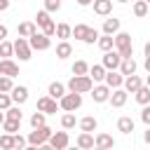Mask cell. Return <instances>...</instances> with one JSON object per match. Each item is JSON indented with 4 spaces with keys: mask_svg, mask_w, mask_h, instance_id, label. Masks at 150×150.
<instances>
[{
    "mask_svg": "<svg viewBox=\"0 0 150 150\" xmlns=\"http://www.w3.org/2000/svg\"><path fill=\"white\" fill-rule=\"evenodd\" d=\"M127 98H129V94L120 87V89H112V91H110V98H108V101H110L112 108H122V105L127 103Z\"/></svg>",
    "mask_w": 150,
    "mask_h": 150,
    "instance_id": "9a60e30c",
    "label": "cell"
},
{
    "mask_svg": "<svg viewBox=\"0 0 150 150\" xmlns=\"http://www.w3.org/2000/svg\"><path fill=\"white\" fill-rule=\"evenodd\" d=\"M105 68L101 66V63H94V66H89V77L94 80V82H103L105 80Z\"/></svg>",
    "mask_w": 150,
    "mask_h": 150,
    "instance_id": "ffe728a7",
    "label": "cell"
},
{
    "mask_svg": "<svg viewBox=\"0 0 150 150\" xmlns=\"http://www.w3.org/2000/svg\"><path fill=\"white\" fill-rule=\"evenodd\" d=\"M14 54L19 56V61H28L33 56V49L28 45V38H16L14 40Z\"/></svg>",
    "mask_w": 150,
    "mask_h": 150,
    "instance_id": "8992f818",
    "label": "cell"
},
{
    "mask_svg": "<svg viewBox=\"0 0 150 150\" xmlns=\"http://www.w3.org/2000/svg\"><path fill=\"white\" fill-rule=\"evenodd\" d=\"M143 66H145V70L150 73V56H145V63H143Z\"/></svg>",
    "mask_w": 150,
    "mask_h": 150,
    "instance_id": "f5cc1de1",
    "label": "cell"
},
{
    "mask_svg": "<svg viewBox=\"0 0 150 150\" xmlns=\"http://www.w3.org/2000/svg\"><path fill=\"white\" fill-rule=\"evenodd\" d=\"M77 127H80V131H87V134H94V131H96V127H98V122H96V117H91V115H87V117H82V120L77 122Z\"/></svg>",
    "mask_w": 150,
    "mask_h": 150,
    "instance_id": "d6986e66",
    "label": "cell"
},
{
    "mask_svg": "<svg viewBox=\"0 0 150 150\" xmlns=\"http://www.w3.org/2000/svg\"><path fill=\"white\" fill-rule=\"evenodd\" d=\"M70 54H73V47H70V42H68V40H61V42L56 45V56H59V59H68Z\"/></svg>",
    "mask_w": 150,
    "mask_h": 150,
    "instance_id": "83f0119b",
    "label": "cell"
},
{
    "mask_svg": "<svg viewBox=\"0 0 150 150\" xmlns=\"http://www.w3.org/2000/svg\"><path fill=\"white\" fill-rule=\"evenodd\" d=\"M141 120H143V124H148V127H150V103H148V105H143V110H141Z\"/></svg>",
    "mask_w": 150,
    "mask_h": 150,
    "instance_id": "bcb514c9",
    "label": "cell"
},
{
    "mask_svg": "<svg viewBox=\"0 0 150 150\" xmlns=\"http://www.w3.org/2000/svg\"><path fill=\"white\" fill-rule=\"evenodd\" d=\"M94 148L112 150V148H115V138H112L110 134H96V136H94Z\"/></svg>",
    "mask_w": 150,
    "mask_h": 150,
    "instance_id": "5bb4252c",
    "label": "cell"
},
{
    "mask_svg": "<svg viewBox=\"0 0 150 150\" xmlns=\"http://www.w3.org/2000/svg\"><path fill=\"white\" fill-rule=\"evenodd\" d=\"M9 9V0H0V12H7Z\"/></svg>",
    "mask_w": 150,
    "mask_h": 150,
    "instance_id": "7dc6e473",
    "label": "cell"
},
{
    "mask_svg": "<svg viewBox=\"0 0 150 150\" xmlns=\"http://www.w3.org/2000/svg\"><path fill=\"white\" fill-rule=\"evenodd\" d=\"M91 7H94V12H96L98 16H108V14L112 12V0H94Z\"/></svg>",
    "mask_w": 150,
    "mask_h": 150,
    "instance_id": "e0dca14e",
    "label": "cell"
},
{
    "mask_svg": "<svg viewBox=\"0 0 150 150\" xmlns=\"http://www.w3.org/2000/svg\"><path fill=\"white\" fill-rule=\"evenodd\" d=\"M38 150H54L49 143H42V145H38Z\"/></svg>",
    "mask_w": 150,
    "mask_h": 150,
    "instance_id": "816d5d0a",
    "label": "cell"
},
{
    "mask_svg": "<svg viewBox=\"0 0 150 150\" xmlns=\"http://www.w3.org/2000/svg\"><path fill=\"white\" fill-rule=\"evenodd\" d=\"M38 110L45 112V115H56L59 101H54L52 96H42V98H38Z\"/></svg>",
    "mask_w": 150,
    "mask_h": 150,
    "instance_id": "9c48e42d",
    "label": "cell"
},
{
    "mask_svg": "<svg viewBox=\"0 0 150 150\" xmlns=\"http://www.w3.org/2000/svg\"><path fill=\"white\" fill-rule=\"evenodd\" d=\"M12 54H14V42L2 40V42H0V56H2V59H9Z\"/></svg>",
    "mask_w": 150,
    "mask_h": 150,
    "instance_id": "74e56055",
    "label": "cell"
},
{
    "mask_svg": "<svg viewBox=\"0 0 150 150\" xmlns=\"http://www.w3.org/2000/svg\"><path fill=\"white\" fill-rule=\"evenodd\" d=\"M120 63H122V56H120L115 49L103 52V61H101V66H103L105 70H117V68H120Z\"/></svg>",
    "mask_w": 150,
    "mask_h": 150,
    "instance_id": "ba28073f",
    "label": "cell"
},
{
    "mask_svg": "<svg viewBox=\"0 0 150 150\" xmlns=\"http://www.w3.org/2000/svg\"><path fill=\"white\" fill-rule=\"evenodd\" d=\"M143 87V80L134 73V75H129V77H124V84H122V89L127 91V94H136L138 89Z\"/></svg>",
    "mask_w": 150,
    "mask_h": 150,
    "instance_id": "4fadbf2b",
    "label": "cell"
},
{
    "mask_svg": "<svg viewBox=\"0 0 150 150\" xmlns=\"http://www.w3.org/2000/svg\"><path fill=\"white\" fill-rule=\"evenodd\" d=\"M77 148H80V150H91V148H94V136L87 134V131H82V134L77 136Z\"/></svg>",
    "mask_w": 150,
    "mask_h": 150,
    "instance_id": "484cf974",
    "label": "cell"
},
{
    "mask_svg": "<svg viewBox=\"0 0 150 150\" xmlns=\"http://www.w3.org/2000/svg\"><path fill=\"white\" fill-rule=\"evenodd\" d=\"M2 122H5V112L0 110V127H2Z\"/></svg>",
    "mask_w": 150,
    "mask_h": 150,
    "instance_id": "9f6ffc18",
    "label": "cell"
},
{
    "mask_svg": "<svg viewBox=\"0 0 150 150\" xmlns=\"http://www.w3.org/2000/svg\"><path fill=\"white\" fill-rule=\"evenodd\" d=\"M26 143H28V141H26L21 134H14V150H23V148H26Z\"/></svg>",
    "mask_w": 150,
    "mask_h": 150,
    "instance_id": "7bdbcfd3",
    "label": "cell"
},
{
    "mask_svg": "<svg viewBox=\"0 0 150 150\" xmlns=\"http://www.w3.org/2000/svg\"><path fill=\"white\" fill-rule=\"evenodd\" d=\"M80 105H82V94H73V91H66V94L59 98V108H61L63 112H75Z\"/></svg>",
    "mask_w": 150,
    "mask_h": 150,
    "instance_id": "3957f363",
    "label": "cell"
},
{
    "mask_svg": "<svg viewBox=\"0 0 150 150\" xmlns=\"http://www.w3.org/2000/svg\"><path fill=\"white\" fill-rule=\"evenodd\" d=\"M143 52H145V56H150V42H145V47H143Z\"/></svg>",
    "mask_w": 150,
    "mask_h": 150,
    "instance_id": "db71d44e",
    "label": "cell"
},
{
    "mask_svg": "<svg viewBox=\"0 0 150 150\" xmlns=\"http://www.w3.org/2000/svg\"><path fill=\"white\" fill-rule=\"evenodd\" d=\"M0 42H2V38H0Z\"/></svg>",
    "mask_w": 150,
    "mask_h": 150,
    "instance_id": "be15d7a7",
    "label": "cell"
},
{
    "mask_svg": "<svg viewBox=\"0 0 150 150\" xmlns=\"http://www.w3.org/2000/svg\"><path fill=\"white\" fill-rule=\"evenodd\" d=\"M0 148L2 150H14V134H2L0 136Z\"/></svg>",
    "mask_w": 150,
    "mask_h": 150,
    "instance_id": "f35d334b",
    "label": "cell"
},
{
    "mask_svg": "<svg viewBox=\"0 0 150 150\" xmlns=\"http://www.w3.org/2000/svg\"><path fill=\"white\" fill-rule=\"evenodd\" d=\"M91 87H94V80L89 75H73L66 84V89L73 94H87V91H91Z\"/></svg>",
    "mask_w": 150,
    "mask_h": 150,
    "instance_id": "6da1fadb",
    "label": "cell"
},
{
    "mask_svg": "<svg viewBox=\"0 0 150 150\" xmlns=\"http://www.w3.org/2000/svg\"><path fill=\"white\" fill-rule=\"evenodd\" d=\"M54 150H66L68 148V143H70V138H68V131H52V136H49V141H47Z\"/></svg>",
    "mask_w": 150,
    "mask_h": 150,
    "instance_id": "52a82bcc",
    "label": "cell"
},
{
    "mask_svg": "<svg viewBox=\"0 0 150 150\" xmlns=\"http://www.w3.org/2000/svg\"><path fill=\"white\" fill-rule=\"evenodd\" d=\"M19 127H21L19 120H5V122H2V131H5V134H16Z\"/></svg>",
    "mask_w": 150,
    "mask_h": 150,
    "instance_id": "e575fe53",
    "label": "cell"
},
{
    "mask_svg": "<svg viewBox=\"0 0 150 150\" xmlns=\"http://www.w3.org/2000/svg\"><path fill=\"white\" fill-rule=\"evenodd\" d=\"M23 150H38V148H35V145H30V143H28V145H26V148H23Z\"/></svg>",
    "mask_w": 150,
    "mask_h": 150,
    "instance_id": "11a10c76",
    "label": "cell"
},
{
    "mask_svg": "<svg viewBox=\"0 0 150 150\" xmlns=\"http://www.w3.org/2000/svg\"><path fill=\"white\" fill-rule=\"evenodd\" d=\"M145 2H148V5H150V0H145Z\"/></svg>",
    "mask_w": 150,
    "mask_h": 150,
    "instance_id": "6125c7cd",
    "label": "cell"
},
{
    "mask_svg": "<svg viewBox=\"0 0 150 150\" xmlns=\"http://www.w3.org/2000/svg\"><path fill=\"white\" fill-rule=\"evenodd\" d=\"M110 91H112V89H110L105 82H103V84H94V87H91V98H94L96 103H105V101L110 98Z\"/></svg>",
    "mask_w": 150,
    "mask_h": 150,
    "instance_id": "30bf717a",
    "label": "cell"
},
{
    "mask_svg": "<svg viewBox=\"0 0 150 150\" xmlns=\"http://www.w3.org/2000/svg\"><path fill=\"white\" fill-rule=\"evenodd\" d=\"M136 101H138L141 105H148V103H150V89H148L145 84H143V87L136 91Z\"/></svg>",
    "mask_w": 150,
    "mask_h": 150,
    "instance_id": "d590c367",
    "label": "cell"
},
{
    "mask_svg": "<svg viewBox=\"0 0 150 150\" xmlns=\"http://www.w3.org/2000/svg\"><path fill=\"white\" fill-rule=\"evenodd\" d=\"M9 96H12V103L23 105V103L28 101V87H23V84H14L12 91H9Z\"/></svg>",
    "mask_w": 150,
    "mask_h": 150,
    "instance_id": "8fae6325",
    "label": "cell"
},
{
    "mask_svg": "<svg viewBox=\"0 0 150 150\" xmlns=\"http://www.w3.org/2000/svg\"><path fill=\"white\" fill-rule=\"evenodd\" d=\"M14 87V77H7V75H0V91L2 94H9Z\"/></svg>",
    "mask_w": 150,
    "mask_h": 150,
    "instance_id": "ab89813d",
    "label": "cell"
},
{
    "mask_svg": "<svg viewBox=\"0 0 150 150\" xmlns=\"http://www.w3.org/2000/svg\"><path fill=\"white\" fill-rule=\"evenodd\" d=\"M33 33H38L35 21H23V23H19V38H30Z\"/></svg>",
    "mask_w": 150,
    "mask_h": 150,
    "instance_id": "cb8c5ba5",
    "label": "cell"
},
{
    "mask_svg": "<svg viewBox=\"0 0 150 150\" xmlns=\"http://www.w3.org/2000/svg\"><path fill=\"white\" fill-rule=\"evenodd\" d=\"M0 38H2V40L7 38V26H2V23H0Z\"/></svg>",
    "mask_w": 150,
    "mask_h": 150,
    "instance_id": "c3c4849f",
    "label": "cell"
},
{
    "mask_svg": "<svg viewBox=\"0 0 150 150\" xmlns=\"http://www.w3.org/2000/svg\"><path fill=\"white\" fill-rule=\"evenodd\" d=\"M49 21H52V16H49V12H47V9H40V12L35 14V26H40V28H42V26H47Z\"/></svg>",
    "mask_w": 150,
    "mask_h": 150,
    "instance_id": "8d00e7d4",
    "label": "cell"
},
{
    "mask_svg": "<svg viewBox=\"0 0 150 150\" xmlns=\"http://www.w3.org/2000/svg\"><path fill=\"white\" fill-rule=\"evenodd\" d=\"M0 75L16 77V75H19V66H16L12 59H0Z\"/></svg>",
    "mask_w": 150,
    "mask_h": 150,
    "instance_id": "2e32d148",
    "label": "cell"
},
{
    "mask_svg": "<svg viewBox=\"0 0 150 150\" xmlns=\"http://www.w3.org/2000/svg\"><path fill=\"white\" fill-rule=\"evenodd\" d=\"M96 45H98V49L101 52H110V49H115V40H112V35H98V40H96Z\"/></svg>",
    "mask_w": 150,
    "mask_h": 150,
    "instance_id": "d4e9b609",
    "label": "cell"
},
{
    "mask_svg": "<svg viewBox=\"0 0 150 150\" xmlns=\"http://www.w3.org/2000/svg\"><path fill=\"white\" fill-rule=\"evenodd\" d=\"M49 136H52V129H49L47 124H42V127H38V129H33V131L28 134V138H26V141H28L30 145H35V148H38V145L47 143V141H49Z\"/></svg>",
    "mask_w": 150,
    "mask_h": 150,
    "instance_id": "277c9868",
    "label": "cell"
},
{
    "mask_svg": "<svg viewBox=\"0 0 150 150\" xmlns=\"http://www.w3.org/2000/svg\"><path fill=\"white\" fill-rule=\"evenodd\" d=\"M120 26H122L120 19H115V16L112 19H105L103 21V33L105 35H115V33H120Z\"/></svg>",
    "mask_w": 150,
    "mask_h": 150,
    "instance_id": "603a6c76",
    "label": "cell"
},
{
    "mask_svg": "<svg viewBox=\"0 0 150 150\" xmlns=\"http://www.w3.org/2000/svg\"><path fill=\"white\" fill-rule=\"evenodd\" d=\"M42 33H45L47 38H52V35L56 33V23H54V21H49L47 26H42Z\"/></svg>",
    "mask_w": 150,
    "mask_h": 150,
    "instance_id": "f6af8a7d",
    "label": "cell"
},
{
    "mask_svg": "<svg viewBox=\"0 0 150 150\" xmlns=\"http://www.w3.org/2000/svg\"><path fill=\"white\" fill-rule=\"evenodd\" d=\"M28 45H30L33 52H47V49L52 47V40H49L45 33H33V35L28 38Z\"/></svg>",
    "mask_w": 150,
    "mask_h": 150,
    "instance_id": "5b68a950",
    "label": "cell"
},
{
    "mask_svg": "<svg viewBox=\"0 0 150 150\" xmlns=\"http://www.w3.org/2000/svg\"><path fill=\"white\" fill-rule=\"evenodd\" d=\"M145 87L150 89V73H148V77H145Z\"/></svg>",
    "mask_w": 150,
    "mask_h": 150,
    "instance_id": "6f0895ef",
    "label": "cell"
},
{
    "mask_svg": "<svg viewBox=\"0 0 150 150\" xmlns=\"http://www.w3.org/2000/svg\"><path fill=\"white\" fill-rule=\"evenodd\" d=\"M112 40H115V52L122 56V59H129V56H134V47H131V35L129 33H115L112 35Z\"/></svg>",
    "mask_w": 150,
    "mask_h": 150,
    "instance_id": "7a4b0ae2",
    "label": "cell"
},
{
    "mask_svg": "<svg viewBox=\"0 0 150 150\" xmlns=\"http://www.w3.org/2000/svg\"><path fill=\"white\" fill-rule=\"evenodd\" d=\"M110 89H120L122 84H124V75L120 73V70H108L105 73V80H103Z\"/></svg>",
    "mask_w": 150,
    "mask_h": 150,
    "instance_id": "7c38bea8",
    "label": "cell"
},
{
    "mask_svg": "<svg viewBox=\"0 0 150 150\" xmlns=\"http://www.w3.org/2000/svg\"><path fill=\"white\" fill-rule=\"evenodd\" d=\"M63 94H66V84H63V82H52L49 89H47V96H52L54 101H59Z\"/></svg>",
    "mask_w": 150,
    "mask_h": 150,
    "instance_id": "44dd1931",
    "label": "cell"
},
{
    "mask_svg": "<svg viewBox=\"0 0 150 150\" xmlns=\"http://www.w3.org/2000/svg\"><path fill=\"white\" fill-rule=\"evenodd\" d=\"M91 150H101V148H91Z\"/></svg>",
    "mask_w": 150,
    "mask_h": 150,
    "instance_id": "94428289",
    "label": "cell"
},
{
    "mask_svg": "<svg viewBox=\"0 0 150 150\" xmlns=\"http://www.w3.org/2000/svg\"><path fill=\"white\" fill-rule=\"evenodd\" d=\"M136 68H138V66H136L134 56H129V59H122V63H120V68H117V70H120L124 77H129V75H134V73H136Z\"/></svg>",
    "mask_w": 150,
    "mask_h": 150,
    "instance_id": "ac0fdd59",
    "label": "cell"
},
{
    "mask_svg": "<svg viewBox=\"0 0 150 150\" xmlns=\"http://www.w3.org/2000/svg\"><path fill=\"white\" fill-rule=\"evenodd\" d=\"M98 40V30L96 28H89V33H87V38H84V45H94Z\"/></svg>",
    "mask_w": 150,
    "mask_h": 150,
    "instance_id": "b9f144b4",
    "label": "cell"
},
{
    "mask_svg": "<svg viewBox=\"0 0 150 150\" xmlns=\"http://www.w3.org/2000/svg\"><path fill=\"white\" fill-rule=\"evenodd\" d=\"M75 124H77L75 115H73V112H63V117H61V127L68 131V129H75Z\"/></svg>",
    "mask_w": 150,
    "mask_h": 150,
    "instance_id": "836d02e7",
    "label": "cell"
},
{
    "mask_svg": "<svg viewBox=\"0 0 150 150\" xmlns=\"http://www.w3.org/2000/svg\"><path fill=\"white\" fill-rule=\"evenodd\" d=\"M117 2H129V0H117Z\"/></svg>",
    "mask_w": 150,
    "mask_h": 150,
    "instance_id": "91938a15",
    "label": "cell"
},
{
    "mask_svg": "<svg viewBox=\"0 0 150 150\" xmlns=\"http://www.w3.org/2000/svg\"><path fill=\"white\" fill-rule=\"evenodd\" d=\"M70 70H73V75H89V63L80 59V61H75V63H73V68H70Z\"/></svg>",
    "mask_w": 150,
    "mask_h": 150,
    "instance_id": "4dcf8cb0",
    "label": "cell"
},
{
    "mask_svg": "<svg viewBox=\"0 0 150 150\" xmlns=\"http://www.w3.org/2000/svg\"><path fill=\"white\" fill-rule=\"evenodd\" d=\"M87 33H89V26H87V23H77V26L73 28V38H75V40H82V42H84Z\"/></svg>",
    "mask_w": 150,
    "mask_h": 150,
    "instance_id": "d6a6232c",
    "label": "cell"
},
{
    "mask_svg": "<svg viewBox=\"0 0 150 150\" xmlns=\"http://www.w3.org/2000/svg\"><path fill=\"white\" fill-rule=\"evenodd\" d=\"M56 38H61V40H68V38H73V26H68V23H56V33H54Z\"/></svg>",
    "mask_w": 150,
    "mask_h": 150,
    "instance_id": "f1b7e54d",
    "label": "cell"
},
{
    "mask_svg": "<svg viewBox=\"0 0 150 150\" xmlns=\"http://www.w3.org/2000/svg\"><path fill=\"white\" fill-rule=\"evenodd\" d=\"M143 141H145V143H148V145H150V127H148V131H145V134H143Z\"/></svg>",
    "mask_w": 150,
    "mask_h": 150,
    "instance_id": "f907efd6",
    "label": "cell"
},
{
    "mask_svg": "<svg viewBox=\"0 0 150 150\" xmlns=\"http://www.w3.org/2000/svg\"><path fill=\"white\" fill-rule=\"evenodd\" d=\"M148 9H150V5H148L145 0H136V2H134V7H131L134 16H138V19H143V16L148 14Z\"/></svg>",
    "mask_w": 150,
    "mask_h": 150,
    "instance_id": "4316f807",
    "label": "cell"
},
{
    "mask_svg": "<svg viewBox=\"0 0 150 150\" xmlns=\"http://www.w3.org/2000/svg\"><path fill=\"white\" fill-rule=\"evenodd\" d=\"M42 124H47V115H45V112H40V110H35V112L30 115V127H33V129H38V127H42Z\"/></svg>",
    "mask_w": 150,
    "mask_h": 150,
    "instance_id": "1f68e13d",
    "label": "cell"
},
{
    "mask_svg": "<svg viewBox=\"0 0 150 150\" xmlns=\"http://www.w3.org/2000/svg\"><path fill=\"white\" fill-rule=\"evenodd\" d=\"M45 9L52 14V12H59L61 9V0H45Z\"/></svg>",
    "mask_w": 150,
    "mask_h": 150,
    "instance_id": "60d3db41",
    "label": "cell"
},
{
    "mask_svg": "<svg viewBox=\"0 0 150 150\" xmlns=\"http://www.w3.org/2000/svg\"><path fill=\"white\" fill-rule=\"evenodd\" d=\"M9 105H12V96H9V94H2V91H0V110H7Z\"/></svg>",
    "mask_w": 150,
    "mask_h": 150,
    "instance_id": "ee69618b",
    "label": "cell"
},
{
    "mask_svg": "<svg viewBox=\"0 0 150 150\" xmlns=\"http://www.w3.org/2000/svg\"><path fill=\"white\" fill-rule=\"evenodd\" d=\"M5 120H23V112H21V105H9L5 110Z\"/></svg>",
    "mask_w": 150,
    "mask_h": 150,
    "instance_id": "f546056e",
    "label": "cell"
},
{
    "mask_svg": "<svg viewBox=\"0 0 150 150\" xmlns=\"http://www.w3.org/2000/svg\"><path fill=\"white\" fill-rule=\"evenodd\" d=\"M66 150H80V148H77V145H75V148H66Z\"/></svg>",
    "mask_w": 150,
    "mask_h": 150,
    "instance_id": "680465c9",
    "label": "cell"
},
{
    "mask_svg": "<svg viewBox=\"0 0 150 150\" xmlns=\"http://www.w3.org/2000/svg\"><path fill=\"white\" fill-rule=\"evenodd\" d=\"M117 131H122L124 136L134 134V120H131V117H127V115H124V117H120V120H117Z\"/></svg>",
    "mask_w": 150,
    "mask_h": 150,
    "instance_id": "7402d4cb",
    "label": "cell"
},
{
    "mask_svg": "<svg viewBox=\"0 0 150 150\" xmlns=\"http://www.w3.org/2000/svg\"><path fill=\"white\" fill-rule=\"evenodd\" d=\"M91 2H94V0H77V5H80V7H89Z\"/></svg>",
    "mask_w": 150,
    "mask_h": 150,
    "instance_id": "681fc988",
    "label": "cell"
}]
</instances>
